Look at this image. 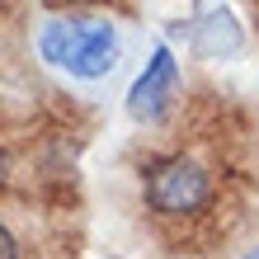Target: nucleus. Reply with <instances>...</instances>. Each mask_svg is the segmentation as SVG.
<instances>
[{
    "instance_id": "f257e3e1",
    "label": "nucleus",
    "mask_w": 259,
    "mask_h": 259,
    "mask_svg": "<svg viewBox=\"0 0 259 259\" xmlns=\"http://www.w3.org/2000/svg\"><path fill=\"white\" fill-rule=\"evenodd\" d=\"M38 52L75 80H104L123 57V33L109 19H48L38 28Z\"/></svg>"
},
{
    "instance_id": "f03ea898",
    "label": "nucleus",
    "mask_w": 259,
    "mask_h": 259,
    "mask_svg": "<svg viewBox=\"0 0 259 259\" xmlns=\"http://www.w3.org/2000/svg\"><path fill=\"white\" fill-rule=\"evenodd\" d=\"M142 193L156 217H193V212H203L212 203V179L189 156H165V160L146 165Z\"/></svg>"
},
{
    "instance_id": "7ed1b4c3",
    "label": "nucleus",
    "mask_w": 259,
    "mask_h": 259,
    "mask_svg": "<svg viewBox=\"0 0 259 259\" xmlns=\"http://www.w3.org/2000/svg\"><path fill=\"white\" fill-rule=\"evenodd\" d=\"M175 95V57L156 48V57H151V66L142 71V80L132 85V95H127V109L137 123H156V118L165 113V104H170Z\"/></svg>"
},
{
    "instance_id": "20e7f679",
    "label": "nucleus",
    "mask_w": 259,
    "mask_h": 259,
    "mask_svg": "<svg viewBox=\"0 0 259 259\" xmlns=\"http://www.w3.org/2000/svg\"><path fill=\"white\" fill-rule=\"evenodd\" d=\"M0 259H19V236L0 222Z\"/></svg>"
},
{
    "instance_id": "39448f33",
    "label": "nucleus",
    "mask_w": 259,
    "mask_h": 259,
    "mask_svg": "<svg viewBox=\"0 0 259 259\" xmlns=\"http://www.w3.org/2000/svg\"><path fill=\"white\" fill-rule=\"evenodd\" d=\"M5 179H10V151L0 146V189H5Z\"/></svg>"
},
{
    "instance_id": "423d86ee",
    "label": "nucleus",
    "mask_w": 259,
    "mask_h": 259,
    "mask_svg": "<svg viewBox=\"0 0 259 259\" xmlns=\"http://www.w3.org/2000/svg\"><path fill=\"white\" fill-rule=\"evenodd\" d=\"M245 259H259V245H254V250H250V254H245Z\"/></svg>"
}]
</instances>
